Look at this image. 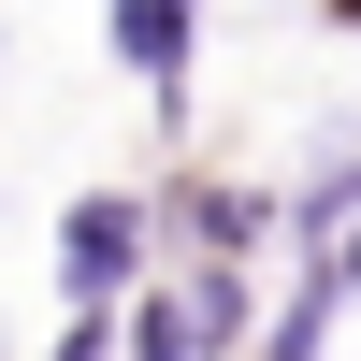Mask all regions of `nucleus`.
<instances>
[{
	"mask_svg": "<svg viewBox=\"0 0 361 361\" xmlns=\"http://www.w3.org/2000/svg\"><path fill=\"white\" fill-rule=\"evenodd\" d=\"M145 275H159V188H87L73 217H58V304L116 318Z\"/></svg>",
	"mask_w": 361,
	"mask_h": 361,
	"instance_id": "obj_1",
	"label": "nucleus"
},
{
	"mask_svg": "<svg viewBox=\"0 0 361 361\" xmlns=\"http://www.w3.org/2000/svg\"><path fill=\"white\" fill-rule=\"evenodd\" d=\"M275 173H173L159 188V260H275Z\"/></svg>",
	"mask_w": 361,
	"mask_h": 361,
	"instance_id": "obj_2",
	"label": "nucleus"
},
{
	"mask_svg": "<svg viewBox=\"0 0 361 361\" xmlns=\"http://www.w3.org/2000/svg\"><path fill=\"white\" fill-rule=\"evenodd\" d=\"M102 44L145 73V102H159V130H188V73H202V0H116Z\"/></svg>",
	"mask_w": 361,
	"mask_h": 361,
	"instance_id": "obj_3",
	"label": "nucleus"
},
{
	"mask_svg": "<svg viewBox=\"0 0 361 361\" xmlns=\"http://www.w3.org/2000/svg\"><path fill=\"white\" fill-rule=\"evenodd\" d=\"M159 275H173V304H188V347L202 361H246L260 347V304H275L260 260H159Z\"/></svg>",
	"mask_w": 361,
	"mask_h": 361,
	"instance_id": "obj_4",
	"label": "nucleus"
},
{
	"mask_svg": "<svg viewBox=\"0 0 361 361\" xmlns=\"http://www.w3.org/2000/svg\"><path fill=\"white\" fill-rule=\"evenodd\" d=\"M333 347H347V304H333L318 275H289L275 304H260V347H246V361H333Z\"/></svg>",
	"mask_w": 361,
	"mask_h": 361,
	"instance_id": "obj_5",
	"label": "nucleus"
},
{
	"mask_svg": "<svg viewBox=\"0 0 361 361\" xmlns=\"http://www.w3.org/2000/svg\"><path fill=\"white\" fill-rule=\"evenodd\" d=\"M289 275H318V289H333V304H347V318H361V217H347V231H333V246H304V260H289Z\"/></svg>",
	"mask_w": 361,
	"mask_h": 361,
	"instance_id": "obj_6",
	"label": "nucleus"
},
{
	"mask_svg": "<svg viewBox=\"0 0 361 361\" xmlns=\"http://www.w3.org/2000/svg\"><path fill=\"white\" fill-rule=\"evenodd\" d=\"M44 361H116V318H58V347Z\"/></svg>",
	"mask_w": 361,
	"mask_h": 361,
	"instance_id": "obj_7",
	"label": "nucleus"
},
{
	"mask_svg": "<svg viewBox=\"0 0 361 361\" xmlns=\"http://www.w3.org/2000/svg\"><path fill=\"white\" fill-rule=\"evenodd\" d=\"M318 15H333V29H361V0H318Z\"/></svg>",
	"mask_w": 361,
	"mask_h": 361,
	"instance_id": "obj_8",
	"label": "nucleus"
},
{
	"mask_svg": "<svg viewBox=\"0 0 361 361\" xmlns=\"http://www.w3.org/2000/svg\"><path fill=\"white\" fill-rule=\"evenodd\" d=\"M333 361H361V318H347V347H333Z\"/></svg>",
	"mask_w": 361,
	"mask_h": 361,
	"instance_id": "obj_9",
	"label": "nucleus"
}]
</instances>
